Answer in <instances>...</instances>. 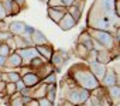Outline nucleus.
Returning <instances> with one entry per match:
<instances>
[{
	"instance_id": "obj_1",
	"label": "nucleus",
	"mask_w": 120,
	"mask_h": 106,
	"mask_svg": "<svg viewBox=\"0 0 120 106\" xmlns=\"http://www.w3.org/2000/svg\"><path fill=\"white\" fill-rule=\"evenodd\" d=\"M120 27L119 16L114 11V0H95L88 11L86 28L114 33Z\"/></svg>"
},
{
	"instance_id": "obj_2",
	"label": "nucleus",
	"mask_w": 120,
	"mask_h": 106,
	"mask_svg": "<svg viewBox=\"0 0 120 106\" xmlns=\"http://www.w3.org/2000/svg\"><path fill=\"white\" fill-rule=\"evenodd\" d=\"M67 75L74 81V83L82 89H86V91H93L96 88L100 86V82L92 75V72L89 71L88 65L85 62H76L74 64L69 71L67 72Z\"/></svg>"
},
{
	"instance_id": "obj_3",
	"label": "nucleus",
	"mask_w": 120,
	"mask_h": 106,
	"mask_svg": "<svg viewBox=\"0 0 120 106\" xmlns=\"http://www.w3.org/2000/svg\"><path fill=\"white\" fill-rule=\"evenodd\" d=\"M86 31L89 33L92 40L95 42H98L100 47H103L105 49H107V51H119V42L120 41H117L113 37L112 33L103 31V30H93V28H86Z\"/></svg>"
},
{
	"instance_id": "obj_4",
	"label": "nucleus",
	"mask_w": 120,
	"mask_h": 106,
	"mask_svg": "<svg viewBox=\"0 0 120 106\" xmlns=\"http://www.w3.org/2000/svg\"><path fill=\"white\" fill-rule=\"evenodd\" d=\"M69 58H71L69 52H67L62 48H59V49H54V52H52V55H51V58H49L48 62L54 67V71L58 74V72L62 71V68L69 61Z\"/></svg>"
},
{
	"instance_id": "obj_5",
	"label": "nucleus",
	"mask_w": 120,
	"mask_h": 106,
	"mask_svg": "<svg viewBox=\"0 0 120 106\" xmlns=\"http://www.w3.org/2000/svg\"><path fill=\"white\" fill-rule=\"evenodd\" d=\"M113 85H119V72H116L112 67H107L106 72H105V75L100 81V86L109 88V86H113Z\"/></svg>"
},
{
	"instance_id": "obj_6",
	"label": "nucleus",
	"mask_w": 120,
	"mask_h": 106,
	"mask_svg": "<svg viewBox=\"0 0 120 106\" xmlns=\"http://www.w3.org/2000/svg\"><path fill=\"white\" fill-rule=\"evenodd\" d=\"M17 54L21 57V61H23L21 67H28L31 60L38 57V52H37L35 47H27V48H23V49H17Z\"/></svg>"
},
{
	"instance_id": "obj_7",
	"label": "nucleus",
	"mask_w": 120,
	"mask_h": 106,
	"mask_svg": "<svg viewBox=\"0 0 120 106\" xmlns=\"http://www.w3.org/2000/svg\"><path fill=\"white\" fill-rule=\"evenodd\" d=\"M21 64H23L21 57L17 54V51H14V52H11V54L4 60V65H3V68H4V71L19 69V68L21 67Z\"/></svg>"
},
{
	"instance_id": "obj_8",
	"label": "nucleus",
	"mask_w": 120,
	"mask_h": 106,
	"mask_svg": "<svg viewBox=\"0 0 120 106\" xmlns=\"http://www.w3.org/2000/svg\"><path fill=\"white\" fill-rule=\"evenodd\" d=\"M88 65V68H89V71L92 72V75L100 82L102 81V78H103V75H105V72H106V65H103V64H100V62H98V61H93V62H89V64H86Z\"/></svg>"
},
{
	"instance_id": "obj_9",
	"label": "nucleus",
	"mask_w": 120,
	"mask_h": 106,
	"mask_svg": "<svg viewBox=\"0 0 120 106\" xmlns=\"http://www.w3.org/2000/svg\"><path fill=\"white\" fill-rule=\"evenodd\" d=\"M26 26H27V23L20 21V20H14V21L9 23L7 31H9L13 37H16V35H23V34L26 33Z\"/></svg>"
},
{
	"instance_id": "obj_10",
	"label": "nucleus",
	"mask_w": 120,
	"mask_h": 106,
	"mask_svg": "<svg viewBox=\"0 0 120 106\" xmlns=\"http://www.w3.org/2000/svg\"><path fill=\"white\" fill-rule=\"evenodd\" d=\"M78 24H76V21L72 19V16H69L68 13H65L64 16H62V19L59 20V23H58V27L61 28L62 31H69V30H72V28H75Z\"/></svg>"
},
{
	"instance_id": "obj_11",
	"label": "nucleus",
	"mask_w": 120,
	"mask_h": 106,
	"mask_svg": "<svg viewBox=\"0 0 120 106\" xmlns=\"http://www.w3.org/2000/svg\"><path fill=\"white\" fill-rule=\"evenodd\" d=\"M30 40H31V42H33L34 47H37V45H44V44H48V42H49L48 38H47V35H45L41 30H38V28H35V30L30 34Z\"/></svg>"
},
{
	"instance_id": "obj_12",
	"label": "nucleus",
	"mask_w": 120,
	"mask_h": 106,
	"mask_svg": "<svg viewBox=\"0 0 120 106\" xmlns=\"http://www.w3.org/2000/svg\"><path fill=\"white\" fill-rule=\"evenodd\" d=\"M105 89H106V95L110 99L112 105L117 106L119 102H120V85H113V86H109V88H105Z\"/></svg>"
},
{
	"instance_id": "obj_13",
	"label": "nucleus",
	"mask_w": 120,
	"mask_h": 106,
	"mask_svg": "<svg viewBox=\"0 0 120 106\" xmlns=\"http://www.w3.org/2000/svg\"><path fill=\"white\" fill-rule=\"evenodd\" d=\"M67 13V9L65 7H58V9H51V7H47V16L51 21H54L55 24L59 23V20L62 19V16Z\"/></svg>"
},
{
	"instance_id": "obj_14",
	"label": "nucleus",
	"mask_w": 120,
	"mask_h": 106,
	"mask_svg": "<svg viewBox=\"0 0 120 106\" xmlns=\"http://www.w3.org/2000/svg\"><path fill=\"white\" fill-rule=\"evenodd\" d=\"M21 81L24 82V85H26L27 88H34V86H37V85L41 82V79L38 78V75H37L35 72H33V71L24 74V75L21 76Z\"/></svg>"
},
{
	"instance_id": "obj_15",
	"label": "nucleus",
	"mask_w": 120,
	"mask_h": 106,
	"mask_svg": "<svg viewBox=\"0 0 120 106\" xmlns=\"http://www.w3.org/2000/svg\"><path fill=\"white\" fill-rule=\"evenodd\" d=\"M35 49H37L38 55L41 58H44L45 61H49V58H51V55H52V52H54L55 48L52 47L51 42H48V44H44V45H37Z\"/></svg>"
},
{
	"instance_id": "obj_16",
	"label": "nucleus",
	"mask_w": 120,
	"mask_h": 106,
	"mask_svg": "<svg viewBox=\"0 0 120 106\" xmlns=\"http://www.w3.org/2000/svg\"><path fill=\"white\" fill-rule=\"evenodd\" d=\"M76 42L83 44V45L86 47V49H89V51L93 49V41H92V37L89 35V33L86 31V28L79 33V35H78V38H76Z\"/></svg>"
},
{
	"instance_id": "obj_17",
	"label": "nucleus",
	"mask_w": 120,
	"mask_h": 106,
	"mask_svg": "<svg viewBox=\"0 0 120 106\" xmlns=\"http://www.w3.org/2000/svg\"><path fill=\"white\" fill-rule=\"evenodd\" d=\"M45 91H47V83L44 82H40L37 86L31 88V93H30V98L31 99H41V98H45Z\"/></svg>"
},
{
	"instance_id": "obj_18",
	"label": "nucleus",
	"mask_w": 120,
	"mask_h": 106,
	"mask_svg": "<svg viewBox=\"0 0 120 106\" xmlns=\"http://www.w3.org/2000/svg\"><path fill=\"white\" fill-rule=\"evenodd\" d=\"M58 96V83H47V91H45V98L51 102L55 103Z\"/></svg>"
},
{
	"instance_id": "obj_19",
	"label": "nucleus",
	"mask_w": 120,
	"mask_h": 106,
	"mask_svg": "<svg viewBox=\"0 0 120 106\" xmlns=\"http://www.w3.org/2000/svg\"><path fill=\"white\" fill-rule=\"evenodd\" d=\"M88 54H89V49H86V47H85L83 44H79V42L75 44V47H74V55H75L78 60H81L82 62H85Z\"/></svg>"
},
{
	"instance_id": "obj_20",
	"label": "nucleus",
	"mask_w": 120,
	"mask_h": 106,
	"mask_svg": "<svg viewBox=\"0 0 120 106\" xmlns=\"http://www.w3.org/2000/svg\"><path fill=\"white\" fill-rule=\"evenodd\" d=\"M51 72H55V71H54V67H52L49 62H45V64H42V65H41V67H40V68L35 71V74L38 75V78H40L41 81H42V79H44L47 75H49Z\"/></svg>"
},
{
	"instance_id": "obj_21",
	"label": "nucleus",
	"mask_w": 120,
	"mask_h": 106,
	"mask_svg": "<svg viewBox=\"0 0 120 106\" xmlns=\"http://www.w3.org/2000/svg\"><path fill=\"white\" fill-rule=\"evenodd\" d=\"M67 13H68L69 16H72V19L76 21V24L81 21V17H82V10H81V9H78L75 4H72V6L67 7Z\"/></svg>"
},
{
	"instance_id": "obj_22",
	"label": "nucleus",
	"mask_w": 120,
	"mask_h": 106,
	"mask_svg": "<svg viewBox=\"0 0 120 106\" xmlns=\"http://www.w3.org/2000/svg\"><path fill=\"white\" fill-rule=\"evenodd\" d=\"M45 62H48V61H45L44 58H41V57L38 55V57H35V58H33V60H31V62L28 64V68H30L33 72H35V71H37L42 64H45Z\"/></svg>"
},
{
	"instance_id": "obj_23",
	"label": "nucleus",
	"mask_w": 120,
	"mask_h": 106,
	"mask_svg": "<svg viewBox=\"0 0 120 106\" xmlns=\"http://www.w3.org/2000/svg\"><path fill=\"white\" fill-rule=\"evenodd\" d=\"M6 75H7V82H11V83H16L19 79H21L20 74L17 69H11V71H6Z\"/></svg>"
},
{
	"instance_id": "obj_24",
	"label": "nucleus",
	"mask_w": 120,
	"mask_h": 106,
	"mask_svg": "<svg viewBox=\"0 0 120 106\" xmlns=\"http://www.w3.org/2000/svg\"><path fill=\"white\" fill-rule=\"evenodd\" d=\"M9 106H24V103H23V100H21L20 92H16L14 95L10 96V103H9Z\"/></svg>"
},
{
	"instance_id": "obj_25",
	"label": "nucleus",
	"mask_w": 120,
	"mask_h": 106,
	"mask_svg": "<svg viewBox=\"0 0 120 106\" xmlns=\"http://www.w3.org/2000/svg\"><path fill=\"white\" fill-rule=\"evenodd\" d=\"M11 52H14V51H11L6 42H0V57H3V58H7V57L11 54Z\"/></svg>"
},
{
	"instance_id": "obj_26",
	"label": "nucleus",
	"mask_w": 120,
	"mask_h": 106,
	"mask_svg": "<svg viewBox=\"0 0 120 106\" xmlns=\"http://www.w3.org/2000/svg\"><path fill=\"white\" fill-rule=\"evenodd\" d=\"M16 92H17V89H16V83L7 82V83H6V88H4V93H6L7 96H11V95H14Z\"/></svg>"
},
{
	"instance_id": "obj_27",
	"label": "nucleus",
	"mask_w": 120,
	"mask_h": 106,
	"mask_svg": "<svg viewBox=\"0 0 120 106\" xmlns=\"http://www.w3.org/2000/svg\"><path fill=\"white\" fill-rule=\"evenodd\" d=\"M41 82L44 83H58V79H56V72H51L49 75H47Z\"/></svg>"
},
{
	"instance_id": "obj_28",
	"label": "nucleus",
	"mask_w": 120,
	"mask_h": 106,
	"mask_svg": "<svg viewBox=\"0 0 120 106\" xmlns=\"http://www.w3.org/2000/svg\"><path fill=\"white\" fill-rule=\"evenodd\" d=\"M47 7H51V9H58V7H64L61 0H47Z\"/></svg>"
},
{
	"instance_id": "obj_29",
	"label": "nucleus",
	"mask_w": 120,
	"mask_h": 106,
	"mask_svg": "<svg viewBox=\"0 0 120 106\" xmlns=\"http://www.w3.org/2000/svg\"><path fill=\"white\" fill-rule=\"evenodd\" d=\"M85 106H102V103L96 99V98H93V96H89V99L83 103Z\"/></svg>"
},
{
	"instance_id": "obj_30",
	"label": "nucleus",
	"mask_w": 120,
	"mask_h": 106,
	"mask_svg": "<svg viewBox=\"0 0 120 106\" xmlns=\"http://www.w3.org/2000/svg\"><path fill=\"white\" fill-rule=\"evenodd\" d=\"M13 35L9 31H0V42H6L9 38H11Z\"/></svg>"
},
{
	"instance_id": "obj_31",
	"label": "nucleus",
	"mask_w": 120,
	"mask_h": 106,
	"mask_svg": "<svg viewBox=\"0 0 120 106\" xmlns=\"http://www.w3.org/2000/svg\"><path fill=\"white\" fill-rule=\"evenodd\" d=\"M26 88V85H24V82L21 81V79H19L17 82H16V89H17V92H21L23 89Z\"/></svg>"
},
{
	"instance_id": "obj_32",
	"label": "nucleus",
	"mask_w": 120,
	"mask_h": 106,
	"mask_svg": "<svg viewBox=\"0 0 120 106\" xmlns=\"http://www.w3.org/2000/svg\"><path fill=\"white\" fill-rule=\"evenodd\" d=\"M51 105V102L47 99V98H41V99H38V106H49Z\"/></svg>"
},
{
	"instance_id": "obj_33",
	"label": "nucleus",
	"mask_w": 120,
	"mask_h": 106,
	"mask_svg": "<svg viewBox=\"0 0 120 106\" xmlns=\"http://www.w3.org/2000/svg\"><path fill=\"white\" fill-rule=\"evenodd\" d=\"M11 2H14V3H17L23 10H26L27 9V2H26V0H11Z\"/></svg>"
},
{
	"instance_id": "obj_34",
	"label": "nucleus",
	"mask_w": 120,
	"mask_h": 106,
	"mask_svg": "<svg viewBox=\"0 0 120 106\" xmlns=\"http://www.w3.org/2000/svg\"><path fill=\"white\" fill-rule=\"evenodd\" d=\"M6 44L9 45V48H10L11 51H16V44H14V40H13V37H11V38H9V40L6 41Z\"/></svg>"
},
{
	"instance_id": "obj_35",
	"label": "nucleus",
	"mask_w": 120,
	"mask_h": 106,
	"mask_svg": "<svg viewBox=\"0 0 120 106\" xmlns=\"http://www.w3.org/2000/svg\"><path fill=\"white\" fill-rule=\"evenodd\" d=\"M7 27H9V23L6 20H0V31H7Z\"/></svg>"
},
{
	"instance_id": "obj_36",
	"label": "nucleus",
	"mask_w": 120,
	"mask_h": 106,
	"mask_svg": "<svg viewBox=\"0 0 120 106\" xmlns=\"http://www.w3.org/2000/svg\"><path fill=\"white\" fill-rule=\"evenodd\" d=\"M61 2H62V4H64V7L67 9V7H69V6H72L75 2H76V0H61Z\"/></svg>"
},
{
	"instance_id": "obj_37",
	"label": "nucleus",
	"mask_w": 120,
	"mask_h": 106,
	"mask_svg": "<svg viewBox=\"0 0 120 106\" xmlns=\"http://www.w3.org/2000/svg\"><path fill=\"white\" fill-rule=\"evenodd\" d=\"M30 93H31V88H27V86L20 92V95H21V96H30Z\"/></svg>"
},
{
	"instance_id": "obj_38",
	"label": "nucleus",
	"mask_w": 120,
	"mask_h": 106,
	"mask_svg": "<svg viewBox=\"0 0 120 106\" xmlns=\"http://www.w3.org/2000/svg\"><path fill=\"white\" fill-rule=\"evenodd\" d=\"M58 105H59V106H75V105H72V103H69V102H67V100H64V99H59Z\"/></svg>"
},
{
	"instance_id": "obj_39",
	"label": "nucleus",
	"mask_w": 120,
	"mask_h": 106,
	"mask_svg": "<svg viewBox=\"0 0 120 106\" xmlns=\"http://www.w3.org/2000/svg\"><path fill=\"white\" fill-rule=\"evenodd\" d=\"M7 17H6V13H4V10H3V6H2V3H0V20H6Z\"/></svg>"
},
{
	"instance_id": "obj_40",
	"label": "nucleus",
	"mask_w": 120,
	"mask_h": 106,
	"mask_svg": "<svg viewBox=\"0 0 120 106\" xmlns=\"http://www.w3.org/2000/svg\"><path fill=\"white\" fill-rule=\"evenodd\" d=\"M34 30H35V27H33V26H30V24H27V26H26V33H27L28 35H30Z\"/></svg>"
},
{
	"instance_id": "obj_41",
	"label": "nucleus",
	"mask_w": 120,
	"mask_h": 106,
	"mask_svg": "<svg viewBox=\"0 0 120 106\" xmlns=\"http://www.w3.org/2000/svg\"><path fill=\"white\" fill-rule=\"evenodd\" d=\"M26 106H38V100H37V99H31Z\"/></svg>"
},
{
	"instance_id": "obj_42",
	"label": "nucleus",
	"mask_w": 120,
	"mask_h": 106,
	"mask_svg": "<svg viewBox=\"0 0 120 106\" xmlns=\"http://www.w3.org/2000/svg\"><path fill=\"white\" fill-rule=\"evenodd\" d=\"M2 103H4V105H7L9 106V103H10V96H4V98H2Z\"/></svg>"
},
{
	"instance_id": "obj_43",
	"label": "nucleus",
	"mask_w": 120,
	"mask_h": 106,
	"mask_svg": "<svg viewBox=\"0 0 120 106\" xmlns=\"http://www.w3.org/2000/svg\"><path fill=\"white\" fill-rule=\"evenodd\" d=\"M21 100H23V103H24V106H26V105L31 100V98H30V96H21Z\"/></svg>"
},
{
	"instance_id": "obj_44",
	"label": "nucleus",
	"mask_w": 120,
	"mask_h": 106,
	"mask_svg": "<svg viewBox=\"0 0 120 106\" xmlns=\"http://www.w3.org/2000/svg\"><path fill=\"white\" fill-rule=\"evenodd\" d=\"M40 2H41V3H45V2H47V0H40Z\"/></svg>"
},
{
	"instance_id": "obj_45",
	"label": "nucleus",
	"mask_w": 120,
	"mask_h": 106,
	"mask_svg": "<svg viewBox=\"0 0 120 106\" xmlns=\"http://www.w3.org/2000/svg\"><path fill=\"white\" fill-rule=\"evenodd\" d=\"M78 106H85V105H78Z\"/></svg>"
},
{
	"instance_id": "obj_46",
	"label": "nucleus",
	"mask_w": 120,
	"mask_h": 106,
	"mask_svg": "<svg viewBox=\"0 0 120 106\" xmlns=\"http://www.w3.org/2000/svg\"><path fill=\"white\" fill-rule=\"evenodd\" d=\"M79 2H85V0H79Z\"/></svg>"
},
{
	"instance_id": "obj_47",
	"label": "nucleus",
	"mask_w": 120,
	"mask_h": 106,
	"mask_svg": "<svg viewBox=\"0 0 120 106\" xmlns=\"http://www.w3.org/2000/svg\"><path fill=\"white\" fill-rule=\"evenodd\" d=\"M2 72H3V71H0V75H2Z\"/></svg>"
},
{
	"instance_id": "obj_48",
	"label": "nucleus",
	"mask_w": 120,
	"mask_h": 106,
	"mask_svg": "<svg viewBox=\"0 0 120 106\" xmlns=\"http://www.w3.org/2000/svg\"><path fill=\"white\" fill-rule=\"evenodd\" d=\"M0 103H2V99H0Z\"/></svg>"
}]
</instances>
